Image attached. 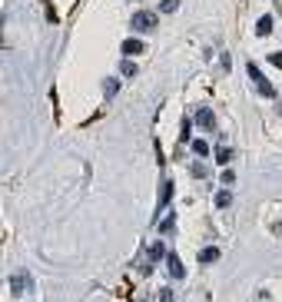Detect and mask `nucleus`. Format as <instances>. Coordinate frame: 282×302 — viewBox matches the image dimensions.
Segmentation results:
<instances>
[{"mask_svg":"<svg viewBox=\"0 0 282 302\" xmlns=\"http://www.w3.org/2000/svg\"><path fill=\"white\" fill-rule=\"evenodd\" d=\"M246 73H249V80H252V83H256V90H259V93L266 96V100H272V96H275V87H272V83H269L266 77H262V70H259L256 64H246Z\"/></svg>","mask_w":282,"mask_h":302,"instance_id":"obj_1","label":"nucleus"},{"mask_svg":"<svg viewBox=\"0 0 282 302\" xmlns=\"http://www.w3.org/2000/svg\"><path fill=\"white\" fill-rule=\"evenodd\" d=\"M129 24H133V30L146 33V30H153V27L160 24V17H156V14H150V10H139V14H133V17H129Z\"/></svg>","mask_w":282,"mask_h":302,"instance_id":"obj_2","label":"nucleus"},{"mask_svg":"<svg viewBox=\"0 0 282 302\" xmlns=\"http://www.w3.org/2000/svg\"><path fill=\"white\" fill-rule=\"evenodd\" d=\"M166 272H169V279H183V276H186V266H183V259L169 253V256H166Z\"/></svg>","mask_w":282,"mask_h":302,"instance_id":"obj_3","label":"nucleus"},{"mask_svg":"<svg viewBox=\"0 0 282 302\" xmlns=\"http://www.w3.org/2000/svg\"><path fill=\"white\" fill-rule=\"evenodd\" d=\"M169 196H173V179H163V190H160V206H156V219H160L163 209H169Z\"/></svg>","mask_w":282,"mask_h":302,"instance_id":"obj_4","label":"nucleus"},{"mask_svg":"<svg viewBox=\"0 0 282 302\" xmlns=\"http://www.w3.org/2000/svg\"><path fill=\"white\" fill-rule=\"evenodd\" d=\"M30 286H33V282H30V276H27V272H17V276L10 279V292H14V295H20L24 289H30Z\"/></svg>","mask_w":282,"mask_h":302,"instance_id":"obj_5","label":"nucleus"},{"mask_svg":"<svg viewBox=\"0 0 282 302\" xmlns=\"http://www.w3.org/2000/svg\"><path fill=\"white\" fill-rule=\"evenodd\" d=\"M196 123H199L202 130H213L216 116H213V110H209V106H199V110H196Z\"/></svg>","mask_w":282,"mask_h":302,"instance_id":"obj_6","label":"nucleus"},{"mask_svg":"<svg viewBox=\"0 0 282 302\" xmlns=\"http://www.w3.org/2000/svg\"><path fill=\"white\" fill-rule=\"evenodd\" d=\"M143 50H146V43H143V40H136V37L123 40V53H126V56H133V53H143Z\"/></svg>","mask_w":282,"mask_h":302,"instance_id":"obj_7","label":"nucleus"},{"mask_svg":"<svg viewBox=\"0 0 282 302\" xmlns=\"http://www.w3.org/2000/svg\"><path fill=\"white\" fill-rule=\"evenodd\" d=\"M233 156H236L233 146H219V150H216V163H219V166H229V163H233Z\"/></svg>","mask_w":282,"mask_h":302,"instance_id":"obj_8","label":"nucleus"},{"mask_svg":"<svg viewBox=\"0 0 282 302\" xmlns=\"http://www.w3.org/2000/svg\"><path fill=\"white\" fill-rule=\"evenodd\" d=\"M146 253H150V263H160V259H166V246H163V243H153V246L146 249Z\"/></svg>","mask_w":282,"mask_h":302,"instance_id":"obj_9","label":"nucleus"},{"mask_svg":"<svg viewBox=\"0 0 282 302\" xmlns=\"http://www.w3.org/2000/svg\"><path fill=\"white\" fill-rule=\"evenodd\" d=\"M173 232H176V216L169 213L166 219H163V223H160V236H173Z\"/></svg>","mask_w":282,"mask_h":302,"instance_id":"obj_10","label":"nucleus"},{"mask_svg":"<svg viewBox=\"0 0 282 302\" xmlns=\"http://www.w3.org/2000/svg\"><path fill=\"white\" fill-rule=\"evenodd\" d=\"M216 259H219V249H216V246H206V249H202V253H199V263H202V266L216 263Z\"/></svg>","mask_w":282,"mask_h":302,"instance_id":"obj_11","label":"nucleus"},{"mask_svg":"<svg viewBox=\"0 0 282 302\" xmlns=\"http://www.w3.org/2000/svg\"><path fill=\"white\" fill-rule=\"evenodd\" d=\"M216 206H219V209H229V206H233V193H229V186H226L223 193H216Z\"/></svg>","mask_w":282,"mask_h":302,"instance_id":"obj_12","label":"nucleus"},{"mask_svg":"<svg viewBox=\"0 0 282 302\" xmlns=\"http://www.w3.org/2000/svg\"><path fill=\"white\" fill-rule=\"evenodd\" d=\"M256 33L259 37H269V33H272V17H262V20L256 24Z\"/></svg>","mask_w":282,"mask_h":302,"instance_id":"obj_13","label":"nucleus"},{"mask_svg":"<svg viewBox=\"0 0 282 302\" xmlns=\"http://www.w3.org/2000/svg\"><path fill=\"white\" fill-rule=\"evenodd\" d=\"M136 70H139V67L133 64V60H123V64H120V73H123V77H136Z\"/></svg>","mask_w":282,"mask_h":302,"instance_id":"obj_14","label":"nucleus"},{"mask_svg":"<svg viewBox=\"0 0 282 302\" xmlns=\"http://www.w3.org/2000/svg\"><path fill=\"white\" fill-rule=\"evenodd\" d=\"M193 153L196 156H209V143L206 140H193Z\"/></svg>","mask_w":282,"mask_h":302,"instance_id":"obj_15","label":"nucleus"},{"mask_svg":"<svg viewBox=\"0 0 282 302\" xmlns=\"http://www.w3.org/2000/svg\"><path fill=\"white\" fill-rule=\"evenodd\" d=\"M219 179H223V186H233V183H236V173H233L229 166H226L223 173H219Z\"/></svg>","mask_w":282,"mask_h":302,"instance_id":"obj_16","label":"nucleus"},{"mask_svg":"<svg viewBox=\"0 0 282 302\" xmlns=\"http://www.w3.org/2000/svg\"><path fill=\"white\" fill-rule=\"evenodd\" d=\"M193 123H196V119H183V133H179V140H183V143L189 140V133H193Z\"/></svg>","mask_w":282,"mask_h":302,"instance_id":"obj_17","label":"nucleus"},{"mask_svg":"<svg viewBox=\"0 0 282 302\" xmlns=\"http://www.w3.org/2000/svg\"><path fill=\"white\" fill-rule=\"evenodd\" d=\"M43 7H47V20L50 24H56V20H60V17H56V10H53V4H50V0H40Z\"/></svg>","mask_w":282,"mask_h":302,"instance_id":"obj_18","label":"nucleus"},{"mask_svg":"<svg viewBox=\"0 0 282 302\" xmlns=\"http://www.w3.org/2000/svg\"><path fill=\"white\" fill-rule=\"evenodd\" d=\"M176 7H179V0H163V4H160V10H163V14H173Z\"/></svg>","mask_w":282,"mask_h":302,"instance_id":"obj_19","label":"nucleus"},{"mask_svg":"<svg viewBox=\"0 0 282 302\" xmlns=\"http://www.w3.org/2000/svg\"><path fill=\"white\" fill-rule=\"evenodd\" d=\"M193 176H196V179H206L209 173H206V166H202V163H193Z\"/></svg>","mask_w":282,"mask_h":302,"instance_id":"obj_20","label":"nucleus"},{"mask_svg":"<svg viewBox=\"0 0 282 302\" xmlns=\"http://www.w3.org/2000/svg\"><path fill=\"white\" fill-rule=\"evenodd\" d=\"M103 90H106V96H113L116 90H120V83H116V80H106V83H103Z\"/></svg>","mask_w":282,"mask_h":302,"instance_id":"obj_21","label":"nucleus"}]
</instances>
